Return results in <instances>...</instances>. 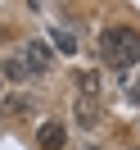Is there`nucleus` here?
Returning a JSON list of instances; mask_svg holds the SVG:
<instances>
[{"label":"nucleus","instance_id":"1","mask_svg":"<svg viewBox=\"0 0 140 150\" xmlns=\"http://www.w3.org/2000/svg\"><path fill=\"white\" fill-rule=\"evenodd\" d=\"M100 55L113 68H136L140 64V32L136 28H109L100 37Z\"/></svg>","mask_w":140,"mask_h":150},{"label":"nucleus","instance_id":"2","mask_svg":"<svg viewBox=\"0 0 140 150\" xmlns=\"http://www.w3.org/2000/svg\"><path fill=\"white\" fill-rule=\"evenodd\" d=\"M36 146H41V150H63V146H68V127H63L59 118H45V123L36 127Z\"/></svg>","mask_w":140,"mask_h":150},{"label":"nucleus","instance_id":"3","mask_svg":"<svg viewBox=\"0 0 140 150\" xmlns=\"http://www.w3.org/2000/svg\"><path fill=\"white\" fill-rule=\"evenodd\" d=\"M23 55H27V64L36 68V77H41V73H50V64H54V55H50L45 41H27V46H23Z\"/></svg>","mask_w":140,"mask_h":150},{"label":"nucleus","instance_id":"4","mask_svg":"<svg viewBox=\"0 0 140 150\" xmlns=\"http://www.w3.org/2000/svg\"><path fill=\"white\" fill-rule=\"evenodd\" d=\"M72 109H77V123H81V127H100V118H104L95 96H77V105H72Z\"/></svg>","mask_w":140,"mask_h":150},{"label":"nucleus","instance_id":"5","mask_svg":"<svg viewBox=\"0 0 140 150\" xmlns=\"http://www.w3.org/2000/svg\"><path fill=\"white\" fill-rule=\"evenodd\" d=\"M5 77H9V82H27V77H36V68H32V64H27V55L18 50V55L5 59Z\"/></svg>","mask_w":140,"mask_h":150},{"label":"nucleus","instance_id":"6","mask_svg":"<svg viewBox=\"0 0 140 150\" xmlns=\"http://www.w3.org/2000/svg\"><path fill=\"white\" fill-rule=\"evenodd\" d=\"M77 91L100 100V96H104V73H95V68H81V73H77Z\"/></svg>","mask_w":140,"mask_h":150},{"label":"nucleus","instance_id":"7","mask_svg":"<svg viewBox=\"0 0 140 150\" xmlns=\"http://www.w3.org/2000/svg\"><path fill=\"white\" fill-rule=\"evenodd\" d=\"M27 109H32L27 96H0V114H5V118H23Z\"/></svg>","mask_w":140,"mask_h":150},{"label":"nucleus","instance_id":"8","mask_svg":"<svg viewBox=\"0 0 140 150\" xmlns=\"http://www.w3.org/2000/svg\"><path fill=\"white\" fill-rule=\"evenodd\" d=\"M50 37H54V50H63V55H77V37H72V32H63V28H54V32H50Z\"/></svg>","mask_w":140,"mask_h":150},{"label":"nucleus","instance_id":"9","mask_svg":"<svg viewBox=\"0 0 140 150\" xmlns=\"http://www.w3.org/2000/svg\"><path fill=\"white\" fill-rule=\"evenodd\" d=\"M127 100H131V105H140V73L127 82Z\"/></svg>","mask_w":140,"mask_h":150},{"label":"nucleus","instance_id":"10","mask_svg":"<svg viewBox=\"0 0 140 150\" xmlns=\"http://www.w3.org/2000/svg\"><path fill=\"white\" fill-rule=\"evenodd\" d=\"M77 150H104V146H91V141H86V146H77Z\"/></svg>","mask_w":140,"mask_h":150},{"label":"nucleus","instance_id":"11","mask_svg":"<svg viewBox=\"0 0 140 150\" xmlns=\"http://www.w3.org/2000/svg\"><path fill=\"white\" fill-rule=\"evenodd\" d=\"M27 5H41V0H27Z\"/></svg>","mask_w":140,"mask_h":150},{"label":"nucleus","instance_id":"12","mask_svg":"<svg viewBox=\"0 0 140 150\" xmlns=\"http://www.w3.org/2000/svg\"><path fill=\"white\" fill-rule=\"evenodd\" d=\"M0 91H5V82H0Z\"/></svg>","mask_w":140,"mask_h":150}]
</instances>
